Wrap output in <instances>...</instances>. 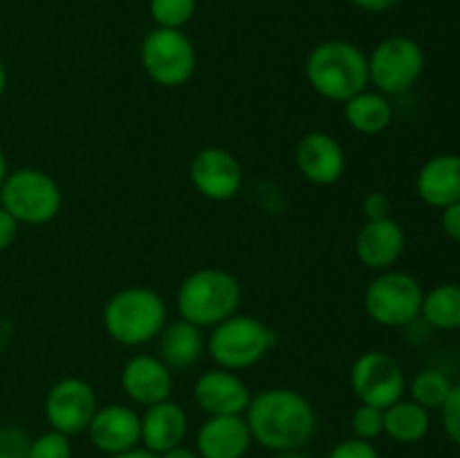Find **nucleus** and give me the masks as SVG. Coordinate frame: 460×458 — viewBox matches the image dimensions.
<instances>
[{
    "label": "nucleus",
    "instance_id": "1",
    "mask_svg": "<svg viewBox=\"0 0 460 458\" xmlns=\"http://www.w3.org/2000/svg\"><path fill=\"white\" fill-rule=\"evenodd\" d=\"M245 422L254 443L270 452L304 449L317 431V411L301 391L272 386L252 395Z\"/></svg>",
    "mask_w": 460,
    "mask_h": 458
},
{
    "label": "nucleus",
    "instance_id": "2",
    "mask_svg": "<svg viewBox=\"0 0 460 458\" xmlns=\"http://www.w3.org/2000/svg\"><path fill=\"white\" fill-rule=\"evenodd\" d=\"M102 323L115 344L137 348L160 337L169 323V305L151 287H121L103 305Z\"/></svg>",
    "mask_w": 460,
    "mask_h": 458
},
{
    "label": "nucleus",
    "instance_id": "3",
    "mask_svg": "<svg viewBox=\"0 0 460 458\" xmlns=\"http://www.w3.org/2000/svg\"><path fill=\"white\" fill-rule=\"evenodd\" d=\"M305 79L319 97L344 103L368 88V54L350 40H323L308 52Z\"/></svg>",
    "mask_w": 460,
    "mask_h": 458
},
{
    "label": "nucleus",
    "instance_id": "4",
    "mask_svg": "<svg viewBox=\"0 0 460 458\" xmlns=\"http://www.w3.org/2000/svg\"><path fill=\"white\" fill-rule=\"evenodd\" d=\"M243 290L234 274L220 268H200L180 283L175 305L184 321L198 328H214L241 308Z\"/></svg>",
    "mask_w": 460,
    "mask_h": 458
},
{
    "label": "nucleus",
    "instance_id": "5",
    "mask_svg": "<svg viewBox=\"0 0 460 458\" xmlns=\"http://www.w3.org/2000/svg\"><path fill=\"white\" fill-rule=\"evenodd\" d=\"M277 344V332L252 314H232L211 328L207 350L220 368L245 371L268 357Z\"/></svg>",
    "mask_w": 460,
    "mask_h": 458
},
{
    "label": "nucleus",
    "instance_id": "6",
    "mask_svg": "<svg viewBox=\"0 0 460 458\" xmlns=\"http://www.w3.org/2000/svg\"><path fill=\"white\" fill-rule=\"evenodd\" d=\"M0 207L18 220V225H48L63 207V193L57 180L40 169L9 171L0 187Z\"/></svg>",
    "mask_w": 460,
    "mask_h": 458
},
{
    "label": "nucleus",
    "instance_id": "7",
    "mask_svg": "<svg viewBox=\"0 0 460 458\" xmlns=\"http://www.w3.org/2000/svg\"><path fill=\"white\" fill-rule=\"evenodd\" d=\"M422 299L425 290L413 274L385 269L364 290V310L377 326L404 328L420 319Z\"/></svg>",
    "mask_w": 460,
    "mask_h": 458
},
{
    "label": "nucleus",
    "instance_id": "8",
    "mask_svg": "<svg viewBox=\"0 0 460 458\" xmlns=\"http://www.w3.org/2000/svg\"><path fill=\"white\" fill-rule=\"evenodd\" d=\"M425 70V52L409 36H386L368 54V85L386 97L404 94L418 84Z\"/></svg>",
    "mask_w": 460,
    "mask_h": 458
},
{
    "label": "nucleus",
    "instance_id": "9",
    "mask_svg": "<svg viewBox=\"0 0 460 458\" xmlns=\"http://www.w3.org/2000/svg\"><path fill=\"white\" fill-rule=\"evenodd\" d=\"M139 61L153 84L162 88H180L196 72L198 54L182 30L155 27L144 36Z\"/></svg>",
    "mask_w": 460,
    "mask_h": 458
},
{
    "label": "nucleus",
    "instance_id": "10",
    "mask_svg": "<svg viewBox=\"0 0 460 458\" xmlns=\"http://www.w3.org/2000/svg\"><path fill=\"white\" fill-rule=\"evenodd\" d=\"M350 391L359 404L386 409L402 400L407 391V375L394 355L385 350H367L358 355L349 373Z\"/></svg>",
    "mask_w": 460,
    "mask_h": 458
},
{
    "label": "nucleus",
    "instance_id": "11",
    "mask_svg": "<svg viewBox=\"0 0 460 458\" xmlns=\"http://www.w3.org/2000/svg\"><path fill=\"white\" fill-rule=\"evenodd\" d=\"M97 409L99 402L93 384L81 377L58 380L57 384L49 386L43 402V413L49 429L58 431L67 438L85 434Z\"/></svg>",
    "mask_w": 460,
    "mask_h": 458
},
{
    "label": "nucleus",
    "instance_id": "12",
    "mask_svg": "<svg viewBox=\"0 0 460 458\" xmlns=\"http://www.w3.org/2000/svg\"><path fill=\"white\" fill-rule=\"evenodd\" d=\"M193 189L211 202H229L241 193L245 173L232 151L223 146H207L193 155L189 164Z\"/></svg>",
    "mask_w": 460,
    "mask_h": 458
},
{
    "label": "nucleus",
    "instance_id": "13",
    "mask_svg": "<svg viewBox=\"0 0 460 458\" xmlns=\"http://www.w3.org/2000/svg\"><path fill=\"white\" fill-rule=\"evenodd\" d=\"M85 434L94 449L117 456L142 447V416L128 404H103L94 411Z\"/></svg>",
    "mask_w": 460,
    "mask_h": 458
},
{
    "label": "nucleus",
    "instance_id": "14",
    "mask_svg": "<svg viewBox=\"0 0 460 458\" xmlns=\"http://www.w3.org/2000/svg\"><path fill=\"white\" fill-rule=\"evenodd\" d=\"M295 164L301 178L317 187H331L340 182L346 171L344 146L323 130H310L296 142Z\"/></svg>",
    "mask_w": 460,
    "mask_h": 458
},
{
    "label": "nucleus",
    "instance_id": "15",
    "mask_svg": "<svg viewBox=\"0 0 460 458\" xmlns=\"http://www.w3.org/2000/svg\"><path fill=\"white\" fill-rule=\"evenodd\" d=\"M121 391L137 407H153L173 393V371L157 355H133L119 373Z\"/></svg>",
    "mask_w": 460,
    "mask_h": 458
},
{
    "label": "nucleus",
    "instance_id": "16",
    "mask_svg": "<svg viewBox=\"0 0 460 458\" xmlns=\"http://www.w3.org/2000/svg\"><path fill=\"white\" fill-rule=\"evenodd\" d=\"M193 400L207 416H245L252 391L238 373L218 366L198 377Z\"/></svg>",
    "mask_w": 460,
    "mask_h": 458
},
{
    "label": "nucleus",
    "instance_id": "17",
    "mask_svg": "<svg viewBox=\"0 0 460 458\" xmlns=\"http://www.w3.org/2000/svg\"><path fill=\"white\" fill-rule=\"evenodd\" d=\"M407 250V233L394 218L367 220L355 236V256L373 272L394 269Z\"/></svg>",
    "mask_w": 460,
    "mask_h": 458
},
{
    "label": "nucleus",
    "instance_id": "18",
    "mask_svg": "<svg viewBox=\"0 0 460 458\" xmlns=\"http://www.w3.org/2000/svg\"><path fill=\"white\" fill-rule=\"evenodd\" d=\"M252 443L245 416H209L196 434L200 458H245Z\"/></svg>",
    "mask_w": 460,
    "mask_h": 458
},
{
    "label": "nucleus",
    "instance_id": "19",
    "mask_svg": "<svg viewBox=\"0 0 460 458\" xmlns=\"http://www.w3.org/2000/svg\"><path fill=\"white\" fill-rule=\"evenodd\" d=\"M416 193L425 205L434 209L460 202V155L440 153L429 157L416 175Z\"/></svg>",
    "mask_w": 460,
    "mask_h": 458
},
{
    "label": "nucleus",
    "instance_id": "20",
    "mask_svg": "<svg viewBox=\"0 0 460 458\" xmlns=\"http://www.w3.org/2000/svg\"><path fill=\"white\" fill-rule=\"evenodd\" d=\"M189 431V418L182 404L164 400L142 413V447L153 454H164L184 443Z\"/></svg>",
    "mask_w": 460,
    "mask_h": 458
},
{
    "label": "nucleus",
    "instance_id": "21",
    "mask_svg": "<svg viewBox=\"0 0 460 458\" xmlns=\"http://www.w3.org/2000/svg\"><path fill=\"white\" fill-rule=\"evenodd\" d=\"M207 348V341L202 337V328L175 319L166 323L164 330L157 337V357L171 368V371H184L193 364L200 362L202 353Z\"/></svg>",
    "mask_w": 460,
    "mask_h": 458
},
{
    "label": "nucleus",
    "instance_id": "22",
    "mask_svg": "<svg viewBox=\"0 0 460 458\" xmlns=\"http://www.w3.org/2000/svg\"><path fill=\"white\" fill-rule=\"evenodd\" d=\"M344 119L355 133L380 135L394 121V106L386 94L367 88L344 101Z\"/></svg>",
    "mask_w": 460,
    "mask_h": 458
},
{
    "label": "nucleus",
    "instance_id": "23",
    "mask_svg": "<svg viewBox=\"0 0 460 458\" xmlns=\"http://www.w3.org/2000/svg\"><path fill=\"white\" fill-rule=\"evenodd\" d=\"M431 429V416L413 400H398L385 409V436L400 445L420 443Z\"/></svg>",
    "mask_w": 460,
    "mask_h": 458
},
{
    "label": "nucleus",
    "instance_id": "24",
    "mask_svg": "<svg viewBox=\"0 0 460 458\" xmlns=\"http://www.w3.org/2000/svg\"><path fill=\"white\" fill-rule=\"evenodd\" d=\"M420 317L436 330H460V283H440L425 292Z\"/></svg>",
    "mask_w": 460,
    "mask_h": 458
},
{
    "label": "nucleus",
    "instance_id": "25",
    "mask_svg": "<svg viewBox=\"0 0 460 458\" xmlns=\"http://www.w3.org/2000/svg\"><path fill=\"white\" fill-rule=\"evenodd\" d=\"M452 386V380L443 371H438V368H422L409 382V395H411L409 400L425 407L427 411H434V409L438 411L445 404V400H447Z\"/></svg>",
    "mask_w": 460,
    "mask_h": 458
},
{
    "label": "nucleus",
    "instance_id": "26",
    "mask_svg": "<svg viewBox=\"0 0 460 458\" xmlns=\"http://www.w3.org/2000/svg\"><path fill=\"white\" fill-rule=\"evenodd\" d=\"M198 0H148V13L155 27L182 30L193 18Z\"/></svg>",
    "mask_w": 460,
    "mask_h": 458
},
{
    "label": "nucleus",
    "instance_id": "27",
    "mask_svg": "<svg viewBox=\"0 0 460 458\" xmlns=\"http://www.w3.org/2000/svg\"><path fill=\"white\" fill-rule=\"evenodd\" d=\"M350 431H353V438L368 440V443L385 436V409L358 404L350 413Z\"/></svg>",
    "mask_w": 460,
    "mask_h": 458
},
{
    "label": "nucleus",
    "instance_id": "28",
    "mask_svg": "<svg viewBox=\"0 0 460 458\" xmlns=\"http://www.w3.org/2000/svg\"><path fill=\"white\" fill-rule=\"evenodd\" d=\"M27 458H72V445L70 438L58 431L49 429L45 434L36 436L30 440V452Z\"/></svg>",
    "mask_w": 460,
    "mask_h": 458
},
{
    "label": "nucleus",
    "instance_id": "29",
    "mask_svg": "<svg viewBox=\"0 0 460 458\" xmlns=\"http://www.w3.org/2000/svg\"><path fill=\"white\" fill-rule=\"evenodd\" d=\"M30 436L16 425H0V458H27Z\"/></svg>",
    "mask_w": 460,
    "mask_h": 458
},
{
    "label": "nucleus",
    "instance_id": "30",
    "mask_svg": "<svg viewBox=\"0 0 460 458\" xmlns=\"http://www.w3.org/2000/svg\"><path fill=\"white\" fill-rule=\"evenodd\" d=\"M440 411V422L447 438L460 447V384H454Z\"/></svg>",
    "mask_w": 460,
    "mask_h": 458
},
{
    "label": "nucleus",
    "instance_id": "31",
    "mask_svg": "<svg viewBox=\"0 0 460 458\" xmlns=\"http://www.w3.org/2000/svg\"><path fill=\"white\" fill-rule=\"evenodd\" d=\"M326 458H380V452L373 443L359 438H346L341 443H337L335 447L328 452Z\"/></svg>",
    "mask_w": 460,
    "mask_h": 458
},
{
    "label": "nucleus",
    "instance_id": "32",
    "mask_svg": "<svg viewBox=\"0 0 460 458\" xmlns=\"http://www.w3.org/2000/svg\"><path fill=\"white\" fill-rule=\"evenodd\" d=\"M362 214L367 220L391 218V200L382 191H368L362 200Z\"/></svg>",
    "mask_w": 460,
    "mask_h": 458
},
{
    "label": "nucleus",
    "instance_id": "33",
    "mask_svg": "<svg viewBox=\"0 0 460 458\" xmlns=\"http://www.w3.org/2000/svg\"><path fill=\"white\" fill-rule=\"evenodd\" d=\"M440 225H443V232L452 241L460 242V202H454V205L440 209Z\"/></svg>",
    "mask_w": 460,
    "mask_h": 458
},
{
    "label": "nucleus",
    "instance_id": "34",
    "mask_svg": "<svg viewBox=\"0 0 460 458\" xmlns=\"http://www.w3.org/2000/svg\"><path fill=\"white\" fill-rule=\"evenodd\" d=\"M18 227H21L18 220L0 207V251H4L7 247L13 245V241H16L18 236Z\"/></svg>",
    "mask_w": 460,
    "mask_h": 458
},
{
    "label": "nucleus",
    "instance_id": "35",
    "mask_svg": "<svg viewBox=\"0 0 460 458\" xmlns=\"http://www.w3.org/2000/svg\"><path fill=\"white\" fill-rule=\"evenodd\" d=\"M350 3H353L355 7L364 9V12L382 13V12H386V9L395 7V4H398L400 0H350Z\"/></svg>",
    "mask_w": 460,
    "mask_h": 458
},
{
    "label": "nucleus",
    "instance_id": "36",
    "mask_svg": "<svg viewBox=\"0 0 460 458\" xmlns=\"http://www.w3.org/2000/svg\"><path fill=\"white\" fill-rule=\"evenodd\" d=\"M157 458H200V456H198L196 449L187 447V445L182 443V445H178V447L169 449V452L160 454V456H157Z\"/></svg>",
    "mask_w": 460,
    "mask_h": 458
},
{
    "label": "nucleus",
    "instance_id": "37",
    "mask_svg": "<svg viewBox=\"0 0 460 458\" xmlns=\"http://www.w3.org/2000/svg\"><path fill=\"white\" fill-rule=\"evenodd\" d=\"M111 458H157V454L148 452V449H144V447H135V449H130V452L117 454V456H111Z\"/></svg>",
    "mask_w": 460,
    "mask_h": 458
},
{
    "label": "nucleus",
    "instance_id": "38",
    "mask_svg": "<svg viewBox=\"0 0 460 458\" xmlns=\"http://www.w3.org/2000/svg\"><path fill=\"white\" fill-rule=\"evenodd\" d=\"M272 458H310V456L301 452V449H288V452H274Z\"/></svg>",
    "mask_w": 460,
    "mask_h": 458
},
{
    "label": "nucleus",
    "instance_id": "39",
    "mask_svg": "<svg viewBox=\"0 0 460 458\" xmlns=\"http://www.w3.org/2000/svg\"><path fill=\"white\" fill-rule=\"evenodd\" d=\"M4 90H7V67H4L3 58H0V99H3Z\"/></svg>",
    "mask_w": 460,
    "mask_h": 458
},
{
    "label": "nucleus",
    "instance_id": "40",
    "mask_svg": "<svg viewBox=\"0 0 460 458\" xmlns=\"http://www.w3.org/2000/svg\"><path fill=\"white\" fill-rule=\"evenodd\" d=\"M9 175V166H7V157H4V153L0 151V187H3L4 178Z\"/></svg>",
    "mask_w": 460,
    "mask_h": 458
},
{
    "label": "nucleus",
    "instance_id": "41",
    "mask_svg": "<svg viewBox=\"0 0 460 458\" xmlns=\"http://www.w3.org/2000/svg\"><path fill=\"white\" fill-rule=\"evenodd\" d=\"M456 458H460V454H458V456H456Z\"/></svg>",
    "mask_w": 460,
    "mask_h": 458
}]
</instances>
